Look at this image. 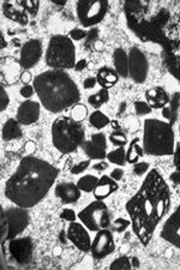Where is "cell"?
<instances>
[{"label":"cell","instance_id":"6da1fadb","mask_svg":"<svg viewBox=\"0 0 180 270\" xmlns=\"http://www.w3.org/2000/svg\"><path fill=\"white\" fill-rule=\"evenodd\" d=\"M171 207V191L158 169H151L134 196L127 200L133 233L144 246L153 238L154 232Z\"/></svg>","mask_w":180,"mask_h":270},{"label":"cell","instance_id":"7a4b0ae2","mask_svg":"<svg viewBox=\"0 0 180 270\" xmlns=\"http://www.w3.org/2000/svg\"><path fill=\"white\" fill-rule=\"evenodd\" d=\"M59 171L50 162L35 156L22 159L5 185V196L20 208L40 203L58 178Z\"/></svg>","mask_w":180,"mask_h":270},{"label":"cell","instance_id":"3957f363","mask_svg":"<svg viewBox=\"0 0 180 270\" xmlns=\"http://www.w3.org/2000/svg\"><path fill=\"white\" fill-rule=\"evenodd\" d=\"M40 102L52 113H60L77 105L81 93L71 76L64 70L42 72L33 83Z\"/></svg>","mask_w":180,"mask_h":270},{"label":"cell","instance_id":"277c9868","mask_svg":"<svg viewBox=\"0 0 180 270\" xmlns=\"http://www.w3.org/2000/svg\"><path fill=\"white\" fill-rule=\"evenodd\" d=\"M174 131L169 123L145 119L143 124L144 153L151 156H168L174 153Z\"/></svg>","mask_w":180,"mask_h":270},{"label":"cell","instance_id":"5b68a950","mask_svg":"<svg viewBox=\"0 0 180 270\" xmlns=\"http://www.w3.org/2000/svg\"><path fill=\"white\" fill-rule=\"evenodd\" d=\"M52 142L61 154H70L85 142V129L71 117H59L52 124Z\"/></svg>","mask_w":180,"mask_h":270},{"label":"cell","instance_id":"8992f818","mask_svg":"<svg viewBox=\"0 0 180 270\" xmlns=\"http://www.w3.org/2000/svg\"><path fill=\"white\" fill-rule=\"evenodd\" d=\"M76 48L72 40L65 35L52 36L46 52V64L53 70L75 68Z\"/></svg>","mask_w":180,"mask_h":270},{"label":"cell","instance_id":"52a82bcc","mask_svg":"<svg viewBox=\"0 0 180 270\" xmlns=\"http://www.w3.org/2000/svg\"><path fill=\"white\" fill-rule=\"evenodd\" d=\"M29 223V215L26 208L15 207L10 209H2V231H3V243L5 240L15 239L17 235L22 233Z\"/></svg>","mask_w":180,"mask_h":270},{"label":"cell","instance_id":"ba28073f","mask_svg":"<svg viewBox=\"0 0 180 270\" xmlns=\"http://www.w3.org/2000/svg\"><path fill=\"white\" fill-rule=\"evenodd\" d=\"M78 219L89 231L98 232L110 226V213L103 200L96 199L78 214Z\"/></svg>","mask_w":180,"mask_h":270},{"label":"cell","instance_id":"9c48e42d","mask_svg":"<svg viewBox=\"0 0 180 270\" xmlns=\"http://www.w3.org/2000/svg\"><path fill=\"white\" fill-rule=\"evenodd\" d=\"M109 3L107 0H81L77 3V17L84 28L94 27L101 23L108 12Z\"/></svg>","mask_w":180,"mask_h":270},{"label":"cell","instance_id":"30bf717a","mask_svg":"<svg viewBox=\"0 0 180 270\" xmlns=\"http://www.w3.org/2000/svg\"><path fill=\"white\" fill-rule=\"evenodd\" d=\"M149 74V63L145 54L138 47L129 52V76L138 84L145 82Z\"/></svg>","mask_w":180,"mask_h":270},{"label":"cell","instance_id":"8fae6325","mask_svg":"<svg viewBox=\"0 0 180 270\" xmlns=\"http://www.w3.org/2000/svg\"><path fill=\"white\" fill-rule=\"evenodd\" d=\"M116 250V241H114L113 233L108 228H102L98 231L94 240L92 241L90 252L95 259H102L113 254Z\"/></svg>","mask_w":180,"mask_h":270},{"label":"cell","instance_id":"7c38bea8","mask_svg":"<svg viewBox=\"0 0 180 270\" xmlns=\"http://www.w3.org/2000/svg\"><path fill=\"white\" fill-rule=\"evenodd\" d=\"M9 254L17 264H28L33 258L34 244L32 238H15L9 240Z\"/></svg>","mask_w":180,"mask_h":270},{"label":"cell","instance_id":"4fadbf2b","mask_svg":"<svg viewBox=\"0 0 180 270\" xmlns=\"http://www.w3.org/2000/svg\"><path fill=\"white\" fill-rule=\"evenodd\" d=\"M160 235L162 239L180 250V204L166 220Z\"/></svg>","mask_w":180,"mask_h":270},{"label":"cell","instance_id":"5bb4252c","mask_svg":"<svg viewBox=\"0 0 180 270\" xmlns=\"http://www.w3.org/2000/svg\"><path fill=\"white\" fill-rule=\"evenodd\" d=\"M83 151L89 160H103L107 156V140L106 136L101 132L92 134L89 141H85L82 145Z\"/></svg>","mask_w":180,"mask_h":270},{"label":"cell","instance_id":"9a60e30c","mask_svg":"<svg viewBox=\"0 0 180 270\" xmlns=\"http://www.w3.org/2000/svg\"><path fill=\"white\" fill-rule=\"evenodd\" d=\"M41 55H42V43L40 40L33 39L27 41L20 50V65L23 69H28L35 66L39 63Z\"/></svg>","mask_w":180,"mask_h":270},{"label":"cell","instance_id":"2e32d148","mask_svg":"<svg viewBox=\"0 0 180 270\" xmlns=\"http://www.w3.org/2000/svg\"><path fill=\"white\" fill-rule=\"evenodd\" d=\"M68 239L75 245L78 250L83 252H89L92 248V239L89 232L86 231L84 224L78 222H71L68 228Z\"/></svg>","mask_w":180,"mask_h":270},{"label":"cell","instance_id":"e0dca14e","mask_svg":"<svg viewBox=\"0 0 180 270\" xmlns=\"http://www.w3.org/2000/svg\"><path fill=\"white\" fill-rule=\"evenodd\" d=\"M40 113V103L32 101V100H27L19 105L16 117L20 125H32L39 120Z\"/></svg>","mask_w":180,"mask_h":270},{"label":"cell","instance_id":"ac0fdd59","mask_svg":"<svg viewBox=\"0 0 180 270\" xmlns=\"http://www.w3.org/2000/svg\"><path fill=\"white\" fill-rule=\"evenodd\" d=\"M55 196L65 204H72L79 199L81 190L75 183H59L55 186Z\"/></svg>","mask_w":180,"mask_h":270},{"label":"cell","instance_id":"d6986e66","mask_svg":"<svg viewBox=\"0 0 180 270\" xmlns=\"http://www.w3.org/2000/svg\"><path fill=\"white\" fill-rule=\"evenodd\" d=\"M145 98H147V102L149 106L154 109H162L169 103V96L167 92L161 86H155L147 90L145 93Z\"/></svg>","mask_w":180,"mask_h":270},{"label":"cell","instance_id":"ffe728a7","mask_svg":"<svg viewBox=\"0 0 180 270\" xmlns=\"http://www.w3.org/2000/svg\"><path fill=\"white\" fill-rule=\"evenodd\" d=\"M119 186H118L116 180L110 178L109 175H102L99 179L98 185H96L94 190V197L99 200H103L116 192Z\"/></svg>","mask_w":180,"mask_h":270},{"label":"cell","instance_id":"44dd1931","mask_svg":"<svg viewBox=\"0 0 180 270\" xmlns=\"http://www.w3.org/2000/svg\"><path fill=\"white\" fill-rule=\"evenodd\" d=\"M114 68L117 74L122 77H129V54L122 48H117L113 53Z\"/></svg>","mask_w":180,"mask_h":270},{"label":"cell","instance_id":"7402d4cb","mask_svg":"<svg viewBox=\"0 0 180 270\" xmlns=\"http://www.w3.org/2000/svg\"><path fill=\"white\" fill-rule=\"evenodd\" d=\"M96 79H98V83L103 89H109L112 88L113 85L117 84L118 79H119V75H118L117 71L113 70V69L103 66L98 71Z\"/></svg>","mask_w":180,"mask_h":270},{"label":"cell","instance_id":"603a6c76","mask_svg":"<svg viewBox=\"0 0 180 270\" xmlns=\"http://www.w3.org/2000/svg\"><path fill=\"white\" fill-rule=\"evenodd\" d=\"M19 125L20 124L18 123V120L13 119V118L6 120L4 126H3V131H2L3 140H4L5 142H10V141L19 140V138H22L23 132Z\"/></svg>","mask_w":180,"mask_h":270},{"label":"cell","instance_id":"cb8c5ba5","mask_svg":"<svg viewBox=\"0 0 180 270\" xmlns=\"http://www.w3.org/2000/svg\"><path fill=\"white\" fill-rule=\"evenodd\" d=\"M169 106H166L165 108H162V114L166 119L171 120V125L172 123H174L176 116H178V108L180 106V93H175L173 95V98L169 100Z\"/></svg>","mask_w":180,"mask_h":270},{"label":"cell","instance_id":"d4e9b609","mask_svg":"<svg viewBox=\"0 0 180 270\" xmlns=\"http://www.w3.org/2000/svg\"><path fill=\"white\" fill-rule=\"evenodd\" d=\"M144 155V149L140 145V138H134L126 151V161L129 164H137L138 160Z\"/></svg>","mask_w":180,"mask_h":270},{"label":"cell","instance_id":"484cf974","mask_svg":"<svg viewBox=\"0 0 180 270\" xmlns=\"http://www.w3.org/2000/svg\"><path fill=\"white\" fill-rule=\"evenodd\" d=\"M3 10H4V15L8 17L9 19L13 20V22H17L22 26H26L28 23V16L24 11H18L13 8V5L11 4H5L3 5Z\"/></svg>","mask_w":180,"mask_h":270},{"label":"cell","instance_id":"4316f807","mask_svg":"<svg viewBox=\"0 0 180 270\" xmlns=\"http://www.w3.org/2000/svg\"><path fill=\"white\" fill-rule=\"evenodd\" d=\"M89 123H90V125H92L93 127H95V129L101 130L103 129V127H106L107 125H108V124H110V120L105 113L101 112V110H95V112H93L92 114H90Z\"/></svg>","mask_w":180,"mask_h":270},{"label":"cell","instance_id":"83f0119b","mask_svg":"<svg viewBox=\"0 0 180 270\" xmlns=\"http://www.w3.org/2000/svg\"><path fill=\"white\" fill-rule=\"evenodd\" d=\"M109 100V93H108V89H101L99 90L98 93H95V94L90 95L89 99H88V102L90 106H93L94 108H100L102 105H105V103Z\"/></svg>","mask_w":180,"mask_h":270},{"label":"cell","instance_id":"f1b7e54d","mask_svg":"<svg viewBox=\"0 0 180 270\" xmlns=\"http://www.w3.org/2000/svg\"><path fill=\"white\" fill-rule=\"evenodd\" d=\"M99 183V179L96 178L95 175H84L82 176L81 179L77 182V186L79 188L81 191H84V192H94V190L96 188V185H98Z\"/></svg>","mask_w":180,"mask_h":270},{"label":"cell","instance_id":"f546056e","mask_svg":"<svg viewBox=\"0 0 180 270\" xmlns=\"http://www.w3.org/2000/svg\"><path fill=\"white\" fill-rule=\"evenodd\" d=\"M107 159L110 164L118 165V166H124L126 161V150L124 147H118L116 150L110 151L107 154Z\"/></svg>","mask_w":180,"mask_h":270},{"label":"cell","instance_id":"4dcf8cb0","mask_svg":"<svg viewBox=\"0 0 180 270\" xmlns=\"http://www.w3.org/2000/svg\"><path fill=\"white\" fill-rule=\"evenodd\" d=\"M109 269L112 270H130L132 269V263H131V259L127 257V256H120L114 259L112 262V264L109 265Z\"/></svg>","mask_w":180,"mask_h":270},{"label":"cell","instance_id":"1f68e13d","mask_svg":"<svg viewBox=\"0 0 180 270\" xmlns=\"http://www.w3.org/2000/svg\"><path fill=\"white\" fill-rule=\"evenodd\" d=\"M86 116H88V108L84 105H81V103H77L72 107L71 110V118L76 122L81 123L85 119Z\"/></svg>","mask_w":180,"mask_h":270},{"label":"cell","instance_id":"d6a6232c","mask_svg":"<svg viewBox=\"0 0 180 270\" xmlns=\"http://www.w3.org/2000/svg\"><path fill=\"white\" fill-rule=\"evenodd\" d=\"M109 141L112 142L114 145H117V147H124V145L127 144V136L122 130L113 131V132L109 134Z\"/></svg>","mask_w":180,"mask_h":270},{"label":"cell","instance_id":"836d02e7","mask_svg":"<svg viewBox=\"0 0 180 270\" xmlns=\"http://www.w3.org/2000/svg\"><path fill=\"white\" fill-rule=\"evenodd\" d=\"M130 224H131L130 220L119 217V219L114 220L113 223H110V228H112V231L117 232V233H122V232H125L127 228L130 227Z\"/></svg>","mask_w":180,"mask_h":270},{"label":"cell","instance_id":"e575fe53","mask_svg":"<svg viewBox=\"0 0 180 270\" xmlns=\"http://www.w3.org/2000/svg\"><path fill=\"white\" fill-rule=\"evenodd\" d=\"M134 110H136V114L140 117L143 116H148V114L151 113V107L149 106L148 102L144 101H136L134 102Z\"/></svg>","mask_w":180,"mask_h":270},{"label":"cell","instance_id":"d590c367","mask_svg":"<svg viewBox=\"0 0 180 270\" xmlns=\"http://www.w3.org/2000/svg\"><path fill=\"white\" fill-rule=\"evenodd\" d=\"M19 5L34 16L37 13V10H39L40 4H39V2H35V0H30V2H19Z\"/></svg>","mask_w":180,"mask_h":270},{"label":"cell","instance_id":"8d00e7d4","mask_svg":"<svg viewBox=\"0 0 180 270\" xmlns=\"http://www.w3.org/2000/svg\"><path fill=\"white\" fill-rule=\"evenodd\" d=\"M148 169H149V164L145 161L137 162V164L133 165V173H134V175H137V176L145 174V173L148 172Z\"/></svg>","mask_w":180,"mask_h":270},{"label":"cell","instance_id":"74e56055","mask_svg":"<svg viewBox=\"0 0 180 270\" xmlns=\"http://www.w3.org/2000/svg\"><path fill=\"white\" fill-rule=\"evenodd\" d=\"M90 165V160H85V161H81L79 164L77 165H74L70 169L71 174H81V173H83L85 171L86 168L89 167Z\"/></svg>","mask_w":180,"mask_h":270},{"label":"cell","instance_id":"f35d334b","mask_svg":"<svg viewBox=\"0 0 180 270\" xmlns=\"http://www.w3.org/2000/svg\"><path fill=\"white\" fill-rule=\"evenodd\" d=\"M60 217L65 221H69V222H75L76 219H77V215L72 209H63L60 213Z\"/></svg>","mask_w":180,"mask_h":270},{"label":"cell","instance_id":"ab89813d","mask_svg":"<svg viewBox=\"0 0 180 270\" xmlns=\"http://www.w3.org/2000/svg\"><path fill=\"white\" fill-rule=\"evenodd\" d=\"M85 35L86 33L84 30L79 29V28H75V29H72L70 32V39L75 41H81L82 39H84Z\"/></svg>","mask_w":180,"mask_h":270},{"label":"cell","instance_id":"60d3db41","mask_svg":"<svg viewBox=\"0 0 180 270\" xmlns=\"http://www.w3.org/2000/svg\"><path fill=\"white\" fill-rule=\"evenodd\" d=\"M34 90H35V88H34V85H30V84H24L22 88H20L19 93L20 95L23 96V98L26 99H29L32 98L33 94H34Z\"/></svg>","mask_w":180,"mask_h":270},{"label":"cell","instance_id":"b9f144b4","mask_svg":"<svg viewBox=\"0 0 180 270\" xmlns=\"http://www.w3.org/2000/svg\"><path fill=\"white\" fill-rule=\"evenodd\" d=\"M0 94H2V98H0V109L5 110L6 107L9 106L10 99H9L8 93L5 92V89L3 88V86H2V89H0Z\"/></svg>","mask_w":180,"mask_h":270},{"label":"cell","instance_id":"7bdbcfd3","mask_svg":"<svg viewBox=\"0 0 180 270\" xmlns=\"http://www.w3.org/2000/svg\"><path fill=\"white\" fill-rule=\"evenodd\" d=\"M124 174H125V173H124L122 168H116V169H113L112 172H110L109 176L112 179L116 180V182H119V180H122L124 178Z\"/></svg>","mask_w":180,"mask_h":270},{"label":"cell","instance_id":"ee69618b","mask_svg":"<svg viewBox=\"0 0 180 270\" xmlns=\"http://www.w3.org/2000/svg\"><path fill=\"white\" fill-rule=\"evenodd\" d=\"M174 166L176 171H180V142L176 144V147L174 148Z\"/></svg>","mask_w":180,"mask_h":270},{"label":"cell","instance_id":"f6af8a7d","mask_svg":"<svg viewBox=\"0 0 180 270\" xmlns=\"http://www.w3.org/2000/svg\"><path fill=\"white\" fill-rule=\"evenodd\" d=\"M96 83H98L96 77H88L84 79V82H83V86H84L85 89H92L96 85Z\"/></svg>","mask_w":180,"mask_h":270},{"label":"cell","instance_id":"bcb514c9","mask_svg":"<svg viewBox=\"0 0 180 270\" xmlns=\"http://www.w3.org/2000/svg\"><path fill=\"white\" fill-rule=\"evenodd\" d=\"M20 81H22L24 84H29L30 81H32V74L29 71L26 70L20 74Z\"/></svg>","mask_w":180,"mask_h":270},{"label":"cell","instance_id":"7dc6e473","mask_svg":"<svg viewBox=\"0 0 180 270\" xmlns=\"http://www.w3.org/2000/svg\"><path fill=\"white\" fill-rule=\"evenodd\" d=\"M169 179H171V182L174 185H180V171L173 172L171 176H169Z\"/></svg>","mask_w":180,"mask_h":270},{"label":"cell","instance_id":"c3c4849f","mask_svg":"<svg viewBox=\"0 0 180 270\" xmlns=\"http://www.w3.org/2000/svg\"><path fill=\"white\" fill-rule=\"evenodd\" d=\"M35 149H36V145L35 143H34V142H27L26 143V151H27V154L28 155H33L34 154V151H35Z\"/></svg>","mask_w":180,"mask_h":270},{"label":"cell","instance_id":"681fc988","mask_svg":"<svg viewBox=\"0 0 180 270\" xmlns=\"http://www.w3.org/2000/svg\"><path fill=\"white\" fill-rule=\"evenodd\" d=\"M86 65H88V63H86L85 59H81V60H78L77 63H76L75 70L76 71H83L86 68Z\"/></svg>","mask_w":180,"mask_h":270},{"label":"cell","instance_id":"f907efd6","mask_svg":"<svg viewBox=\"0 0 180 270\" xmlns=\"http://www.w3.org/2000/svg\"><path fill=\"white\" fill-rule=\"evenodd\" d=\"M107 168H108V164L105 161H101V162H99V164L94 165V169H96V171H100V172L105 171V169Z\"/></svg>","mask_w":180,"mask_h":270},{"label":"cell","instance_id":"816d5d0a","mask_svg":"<svg viewBox=\"0 0 180 270\" xmlns=\"http://www.w3.org/2000/svg\"><path fill=\"white\" fill-rule=\"evenodd\" d=\"M110 124H112L113 131H119V130H122V127H120L119 123H118L117 120H113V122H110Z\"/></svg>","mask_w":180,"mask_h":270},{"label":"cell","instance_id":"f5cc1de1","mask_svg":"<svg viewBox=\"0 0 180 270\" xmlns=\"http://www.w3.org/2000/svg\"><path fill=\"white\" fill-rule=\"evenodd\" d=\"M53 4L63 6V5H66V2H65V0H53Z\"/></svg>","mask_w":180,"mask_h":270},{"label":"cell","instance_id":"db71d44e","mask_svg":"<svg viewBox=\"0 0 180 270\" xmlns=\"http://www.w3.org/2000/svg\"><path fill=\"white\" fill-rule=\"evenodd\" d=\"M131 263H132V266H138L140 265V262H138V258L137 257H132V259H131Z\"/></svg>","mask_w":180,"mask_h":270},{"label":"cell","instance_id":"11a10c76","mask_svg":"<svg viewBox=\"0 0 180 270\" xmlns=\"http://www.w3.org/2000/svg\"><path fill=\"white\" fill-rule=\"evenodd\" d=\"M64 234H65V232L63 231V232H61V233H60V241H61V243H63V244H66V237H64Z\"/></svg>","mask_w":180,"mask_h":270},{"label":"cell","instance_id":"9f6ffc18","mask_svg":"<svg viewBox=\"0 0 180 270\" xmlns=\"http://www.w3.org/2000/svg\"><path fill=\"white\" fill-rule=\"evenodd\" d=\"M6 46H8V43H6V41L4 39V35L2 34V50H4Z\"/></svg>","mask_w":180,"mask_h":270},{"label":"cell","instance_id":"6f0895ef","mask_svg":"<svg viewBox=\"0 0 180 270\" xmlns=\"http://www.w3.org/2000/svg\"><path fill=\"white\" fill-rule=\"evenodd\" d=\"M179 132H180V125H179Z\"/></svg>","mask_w":180,"mask_h":270}]
</instances>
